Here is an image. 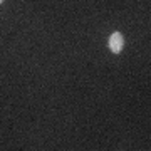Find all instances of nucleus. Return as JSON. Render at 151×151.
Returning <instances> with one entry per match:
<instances>
[{
    "instance_id": "f03ea898",
    "label": "nucleus",
    "mask_w": 151,
    "mask_h": 151,
    "mask_svg": "<svg viewBox=\"0 0 151 151\" xmlns=\"http://www.w3.org/2000/svg\"><path fill=\"white\" fill-rule=\"evenodd\" d=\"M2 2H4V0H0V4H2Z\"/></svg>"
},
{
    "instance_id": "f257e3e1",
    "label": "nucleus",
    "mask_w": 151,
    "mask_h": 151,
    "mask_svg": "<svg viewBox=\"0 0 151 151\" xmlns=\"http://www.w3.org/2000/svg\"><path fill=\"white\" fill-rule=\"evenodd\" d=\"M108 47L113 54H121L124 49V35L121 32H113L108 39Z\"/></svg>"
}]
</instances>
